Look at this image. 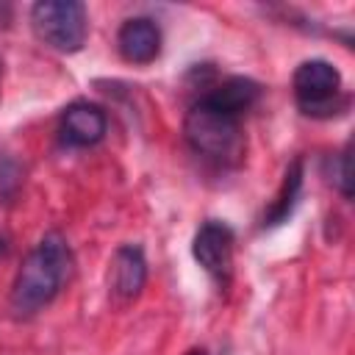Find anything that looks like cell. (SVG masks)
Masks as SVG:
<instances>
[{"label": "cell", "instance_id": "obj_3", "mask_svg": "<svg viewBox=\"0 0 355 355\" xmlns=\"http://www.w3.org/2000/svg\"><path fill=\"white\" fill-rule=\"evenodd\" d=\"M297 108L313 119H330L347 108L341 72L324 58H308L294 69L291 78Z\"/></svg>", "mask_w": 355, "mask_h": 355}, {"label": "cell", "instance_id": "obj_5", "mask_svg": "<svg viewBox=\"0 0 355 355\" xmlns=\"http://www.w3.org/2000/svg\"><path fill=\"white\" fill-rule=\"evenodd\" d=\"M233 247L236 236L227 222L219 219H205L194 239H191V255L202 266V272L214 280V286L222 291L233 280Z\"/></svg>", "mask_w": 355, "mask_h": 355}, {"label": "cell", "instance_id": "obj_4", "mask_svg": "<svg viewBox=\"0 0 355 355\" xmlns=\"http://www.w3.org/2000/svg\"><path fill=\"white\" fill-rule=\"evenodd\" d=\"M31 28L58 53H78L89 36V11L78 0H42L31 6Z\"/></svg>", "mask_w": 355, "mask_h": 355}, {"label": "cell", "instance_id": "obj_10", "mask_svg": "<svg viewBox=\"0 0 355 355\" xmlns=\"http://www.w3.org/2000/svg\"><path fill=\"white\" fill-rule=\"evenodd\" d=\"M302 180H305V164H302V158L297 155V158L286 166L283 183H280V189H277L275 200L269 202V208L263 211L261 227H277V225L288 222V216L294 214V208H297V202H300Z\"/></svg>", "mask_w": 355, "mask_h": 355}, {"label": "cell", "instance_id": "obj_9", "mask_svg": "<svg viewBox=\"0 0 355 355\" xmlns=\"http://www.w3.org/2000/svg\"><path fill=\"white\" fill-rule=\"evenodd\" d=\"M200 97L208 100L216 108H225V111L236 114V116H247V111L261 97V83H255L252 78H244V75H233V78L219 80L216 86H211Z\"/></svg>", "mask_w": 355, "mask_h": 355}, {"label": "cell", "instance_id": "obj_11", "mask_svg": "<svg viewBox=\"0 0 355 355\" xmlns=\"http://www.w3.org/2000/svg\"><path fill=\"white\" fill-rule=\"evenodd\" d=\"M333 183H336V189L341 191L344 200L352 197V189H349V144H344L341 153L333 161Z\"/></svg>", "mask_w": 355, "mask_h": 355}, {"label": "cell", "instance_id": "obj_6", "mask_svg": "<svg viewBox=\"0 0 355 355\" xmlns=\"http://www.w3.org/2000/svg\"><path fill=\"white\" fill-rule=\"evenodd\" d=\"M108 130V116L97 103L75 100L58 116V141L64 147H94Z\"/></svg>", "mask_w": 355, "mask_h": 355}, {"label": "cell", "instance_id": "obj_7", "mask_svg": "<svg viewBox=\"0 0 355 355\" xmlns=\"http://www.w3.org/2000/svg\"><path fill=\"white\" fill-rule=\"evenodd\" d=\"M147 283V258L139 244L116 247L108 263V294L116 305L133 302Z\"/></svg>", "mask_w": 355, "mask_h": 355}, {"label": "cell", "instance_id": "obj_12", "mask_svg": "<svg viewBox=\"0 0 355 355\" xmlns=\"http://www.w3.org/2000/svg\"><path fill=\"white\" fill-rule=\"evenodd\" d=\"M186 355H208L205 349H191V352H186Z\"/></svg>", "mask_w": 355, "mask_h": 355}, {"label": "cell", "instance_id": "obj_8", "mask_svg": "<svg viewBox=\"0 0 355 355\" xmlns=\"http://www.w3.org/2000/svg\"><path fill=\"white\" fill-rule=\"evenodd\" d=\"M116 50L128 64H153L161 55V28L150 17H130L116 31Z\"/></svg>", "mask_w": 355, "mask_h": 355}, {"label": "cell", "instance_id": "obj_2", "mask_svg": "<svg viewBox=\"0 0 355 355\" xmlns=\"http://www.w3.org/2000/svg\"><path fill=\"white\" fill-rule=\"evenodd\" d=\"M183 139L197 158L219 169H236L247 155L244 116L216 108L202 97H197L183 116Z\"/></svg>", "mask_w": 355, "mask_h": 355}, {"label": "cell", "instance_id": "obj_1", "mask_svg": "<svg viewBox=\"0 0 355 355\" xmlns=\"http://www.w3.org/2000/svg\"><path fill=\"white\" fill-rule=\"evenodd\" d=\"M69 272H72V250L67 239L58 230L44 233L33 244V250L22 258L14 275L8 294V305L14 316L28 319L42 308H47L69 280Z\"/></svg>", "mask_w": 355, "mask_h": 355}]
</instances>
